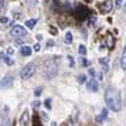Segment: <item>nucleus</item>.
I'll return each mask as SVG.
<instances>
[{
  "mask_svg": "<svg viewBox=\"0 0 126 126\" xmlns=\"http://www.w3.org/2000/svg\"><path fill=\"white\" fill-rule=\"evenodd\" d=\"M105 102L108 105L109 109H112L113 112H119L122 109V99H120V94L118 89L115 88H108L105 92Z\"/></svg>",
  "mask_w": 126,
  "mask_h": 126,
  "instance_id": "f257e3e1",
  "label": "nucleus"
},
{
  "mask_svg": "<svg viewBox=\"0 0 126 126\" xmlns=\"http://www.w3.org/2000/svg\"><path fill=\"white\" fill-rule=\"evenodd\" d=\"M58 72V65H57V60H48L44 63V77L46 78H52L55 77Z\"/></svg>",
  "mask_w": 126,
  "mask_h": 126,
  "instance_id": "f03ea898",
  "label": "nucleus"
},
{
  "mask_svg": "<svg viewBox=\"0 0 126 126\" xmlns=\"http://www.w3.org/2000/svg\"><path fill=\"white\" fill-rule=\"evenodd\" d=\"M35 72V64L30 63L27 65H24V68L20 71V77H21V79H29L31 78Z\"/></svg>",
  "mask_w": 126,
  "mask_h": 126,
  "instance_id": "7ed1b4c3",
  "label": "nucleus"
},
{
  "mask_svg": "<svg viewBox=\"0 0 126 126\" xmlns=\"http://www.w3.org/2000/svg\"><path fill=\"white\" fill-rule=\"evenodd\" d=\"M12 35L16 40H20V38H24V37L27 35V31H26V29L21 27V26H14L12 29Z\"/></svg>",
  "mask_w": 126,
  "mask_h": 126,
  "instance_id": "20e7f679",
  "label": "nucleus"
},
{
  "mask_svg": "<svg viewBox=\"0 0 126 126\" xmlns=\"http://www.w3.org/2000/svg\"><path fill=\"white\" fill-rule=\"evenodd\" d=\"M13 85V75H6L3 79H1V86L3 88H10Z\"/></svg>",
  "mask_w": 126,
  "mask_h": 126,
  "instance_id": "39448f33",
  "label": "nucleus"
},
{
  "mask_svg": "<svg viewBox=\"0 0 126 126\" xmlns=\"http://www.w3.org/2000/svg\"><path fill=\"white\" fill-rule=\"evenodd\" d=\"M86 88H88V91H91V92H96L98 91V82L92 78V79H89L86 82Z\"/></svg>",
  "mask_w": 126,
  "mask_h": 126,
  "instance_id": "423d86ee",
  "label": "nucleus"
},
{
  "mask_svg": "<svg viewBox=\"0 0 126 126\" xmlns=\"http://www.w3.org/2000/svg\"><path fill=\"white\" fill-rule=\"evenodd\" d=\"M110 9H112V1H105L103 4H101V10L103 13H109Z\"/></svg>",
  "mask_w": 126,
  "mask_h": 126,
  "instance_id": "0eeeda50",
  "label": "nucleus"
},
{
  "mask_svg": "<svg viewBox=\"0 0 126 126\" xmlns=\"http://www.w3.org/2000/svg\"><path fill=\"white\" fill-rule=\"evenodd\" d=\"M0 60H3V61L7 64V65H13V64H14V61H13L10 57H7L4 52H0Z\"/></svg>",
  "mask_w": 126,
  "mask_h": 126,
  "instance_id": "6e6552de",
  "label": "nucleus"
},
{
  "mask_svg": "<svg viewBox=\"0 0 126 126\" xmlns=\"http://www.w3.org/2000/svg\"><path fill=\"white\" fill-rule=\"evenodd\" d=\"M120 67L122 69H126V47L122 51V58H120Z\"/></svg>",
  "mask_w": 126,
  "mask_h": 126,
  "instance_id": "1a4fd4ad",
  "label": "nucleus"
},
{
  "mask_svg": "<svg viewBox=\"0 0 126 126\" xmlns=\"http://www.w3.org/2000/svg\"><path fill=\"white\" fill-rule=\"evenodd\" d=\"M106 118H108V109L103 108V109H102V112H101V116H98L96 120H98V122H102V120H105Z\"/></svg>",
  "mask_w": 126,
  "mask_h": 126,
  "instance_id": "9d476101",
  "label": "nucleus"
},
{
  "mask_svg": "<svg viewBox=\"0 0 126 126\" xmlns=\"http://www.w3.org/2000/svg\"><path fill=\"white\" fill-rule=\"evenodd\" d=\"M0 126H10V120L7 115H3V118L0 119Z\"/></svg>",
  "mask_w": 126,
  "mask_h": 126,
  "instance_id": "9b49d317",
  "label": "nucleus"
},
{
  "mask_svg": "<svg viewBox=\"0 0 126 126\" xmlns=\"http://www.w3.org/2000/svg\"><path fill=\"white\" fill-rule=\"evenodd\" d=\"M7 10V1L6 0H0V14H4Z\"/></svg>",
  "mask_w": 126,
  "mask_h": 126,
  "instance_id": "f8f14e48",
  "label": "nucleus"
},
{
  "mask_svg": "<svg viewBox=\"0 0 126 126\" xmlns=\"http://www.w3.org/2000/svg\"><path fill=\"white\" fill-rule=\"evenodd\" d=\"M30 54H31V48L27 46H23L21 47V55H24V57H29Z\"/></svg>",
  "mask_w": 126,
  "mask_h": 126,
  "instance_id": "ddd939ff",
  "label": "nucleus"
},
{
  "mask_svg": "<svg viewBox=\"0 0 126 126\" xmlns=\"http://www.w3.org/2000/svg\"><path fill=\"white\" fill-rule=\"evenodd\" d=\"M20 122H21V125H23V126H29V113H27V112H24V113H23Z\"/></svg>",
  "mask_w": 126,
  "mask_h": 126,
  "instance_id": "4468645a",
  "label": "nucleus"
},
{
  "mask_svg": "<svg viewBox=\"0 0 126 126\" xmlns=\"http://www.w3.org/2000/svg\"><path fill=\"white\" fill-rule=\"evenodd\" d=\"M106 43H108V48H113L115 41H113V37H112L110 34L106 35Z\"/></svg>",
  "mask_w": 126,
  "mask_h": 126,
  "instance_id": "2eb2a0df",
  "label": "nucleus"
},
{
  "mask_svg": "<svg viewBox=\"0 0 126 126\" xmlns=\"http://www.w3.org/2000/svg\"><path fill=\"white\" fill-rule=\"evenodd\" d=\"M35 23H37V20H35V18H30V20L26 21V27H27V29H34Z\"/></svg>",
  "mask_w": 126,
  "mask_h": 126,
  "instance_id": "dca6fc26",
  "label": "nucleus"
},
{
  "mask_svg": "<svg viewBox=\"0 0 126 126\" xmlns=\"http://www.w3.org/2000/svg\"><path fill=\"white\" fill-rule=\"evenodd\" d=\"M78 52H79V55H85V54H86L85 46H79V47H78Z\"/></svg>",
  "mask_w": 126,
  "mask_h": 126,
  "instance_id": "f3484780",
  "label": "nucleus"
},
{
  "mask_svg": "<svg viewBox=\"0 0 126 126\" xmlns=\"http://www.w3.org/2000/svg\"><path fill=\"white\" fill-rule=\"evenodd\" d=\"M65 41H67V43H72V34H71L69 31L65 34Z\"/></svg>",
  "mask_w": 126,
  "mask_h": 126,
  "instance_id": "a211bd4d",
  "label": "nucleus"
},
{
  "mask_svg": "<svg viewBox=\"0 0 126 126\" xmlns=\"http://www.w3.org/2000/svg\"><path fill=\"white\" fill-rule=\"evenodd\" d=\"M79 64L81 65H84V67H86V65H89V61L85 60V58H79Z\"/></svg>",
  "mask_w": 126,
  "mask_h": 126,
  "instance_id": "6ab92c4d",
  "label": "nucleus"
},
{
  "mask_svg": "<svg viewBox=\"0 0 126 126\" xmlns=\"http://www.w3.org/2000/svg\"><path fill=\"white\" fill-rule=\"evenodd\" d=\"M0 23H3V24H9V23H10V18H7V17H4V16H3V17L0 18Z\"/></svg>",
  "mask_w": 126,
  "mask_h": 126,
  "instance_id": "aec40b11",
  "label": "nucleus"
},
{
  "mask_svg": "<svg viewBox=\"0 0 126 126\" xmlns=\"http://www.w3.org/2000/svg\"><path fill=\"white\" fill-rule=\"evenodd\" d=\"M27 3H29V6H31V7H34L37 3H38V0H27Z\"/></svg>",
  "mask_w": 126,
  "mask_h": 126,
  "instance_id": "412c9836",
  "label": "nucleus"
},
{
  "mask_svg": "<svg viewBox=\"0 0 126 126\" xmlns=\"http://www.w3.org/2000/svg\"><path fill=\"white\" fill-rule=\"evenodd\" d=\"M78 81H79L81 84H84V82H86V77L85 75H79V77H78Z\"/></svg>",
  "mask_w": 126,
  "mask_h": 126,
  "instance_id": "4be33fe9",
  "label": "nucleus"
},
{
  "mask_svg": "<svg viewBox=\"0 0 126 126\" xmlns=\"http://www.w3.org/2000/svg\"><path fill=\"white\" fill-rule=\"evenodd\" d=\"M34 126H41L40 118H38V116H34Z\"/></svg>",
  "mask_w": 126,
  "mask_h": 126,
  "instance_id": "5701e85b",
  "label": "nucleus"
},
{
  "mask_svg": "<svg viewBox=\"0 0 126 126\" xmlns=\"http://www.w3.org/2000/svg\"><path fill=\"white\" fill-rule=\"evenodd\" d=\"M41 91H43V88H37V89H35V92H34V95H35V96H40Z\"/></svg>",
  "mask_w": 126,
  "mask_h": 126,
  "instance_id": "b1692460",
  "label": "nucleus"
},
{
  "mask_svg": "<svg viewBox=\"0 0 126 126\" xmlns=\"http://www.w3.org/2000/svg\"><path fill=\"white\" fill-rule=\"evenodd\" d=\"M99 63L102 64V65H103V64L106 65V64H108V58H99Z\"/></svg>",
  "mask_w": 126,
  "mask_h": 126,
  "instance_id": "393cba45",
  "label": "nucleus"
},
{
  "mask_svg": "<svg viewBox=\"0 0 126 126\" xmlns=\"http://www.w3.org/2000/svg\"><path fill=\"white\" fill-rule=\"evenodd\" d=\"M46 106H47V109H51V99H47L46 101Z\"/></svg>",
  "mask_w": 126,
  "mask_h": 126,
  "instance_id": "a878e982",
  "label": "nucleus"
},
{
  "mask_svg": "<svg viewBox=\"0 0 126 126\" xmlns=\"http://www.w3.org/2000/svg\"><path fill=\"white\" fill-rule=\"evenodd\" d=\"M68 63H69V65H71V67H72V65H74V57H71V55H69L68 57Z\"/></svg>",
  "mask_w": 126,
  "mask_h": 126,
  "instance_id": "bb28decb",
  "label": "nucleus"
},
{
  "mask_svg": "<svg viewBox=\"0 0 126 126\" xmlns=\"http://www.w3.org/2000/svg\"><path fill=\"white\" fill-rule=\"evenodd\" d=\"M122 6V0H115V7H120Z\"/></svg>",
  "mask_w": 126,
  "mask_h": 126,
  "instance_id": "cd10ccee",
  "label": "nucleus"
},
{
  "mask_svg": "<svg viewBox=\"0 0 126 126\" xmlns=\"http://www.w3.org/2000/svg\"><path fill=\"white\" fill-rule=\"evenodd\" d=\"M50 33H51V34H57V29H54V27H50Z\"/></svg>",
  "mask_w": 126,
  "mask_h": 126,
  "instance_id": "c85d7f7f",
  "label": "nucleus"
},
{
  "mask_svg": "<svg viewBox=\"0 0 126 126\" xmlns=\"http://www.w3.org/2000/svg\"><path fill=\"white\" fill-rule=\"evenodd\" d=\"M47 46H48V47H52V46H54V41H52V40H48V41H47Z\"/></svg>",
  "mask_w": 126,
  "mask_h": 126,
  "instance_id": "c756f323",
  "label": "nucleus"
},
{
  "mask_svg": "<svg viewBox=\"0 0 126 126\" xmlns=\"http://www.w3.org/2000/svg\"><path fill=\"white\" fill-rule=\"evenodd\" d=\"M40 48H41L40 44H35V46H34V51H40Z\"/></svg>",
  "mask_w": 126,
  "mask_h": 126,
  "instance_id": "7c9ffc66",
  "label": "nucleus"
},
{
  "mask_svg": "<svg viewBox=\"0 0 126 126\" xmlns=\"http://www.w3.org/2000/svg\"><path fill=\"white\" fill-rule=\"evenodd\" d=\"M33 106H34V108H38V106H40V102H38V101L33 102Z\"/></svg>",
  "mask_w": 126,
  "mask_h": 126,
  "instance_id": "2f4dec72",
  "label": "nucleus"
},
{
  "mask_svg": "<svg viewBox=\"0 0 126 126\" xmlns=\"http://www.w3.org/2000/svg\"><path fill=\"white\" fill-rule=\"evenodd\" d=\"M88 72H89V75H91V77H94V75H95V71H94V69H89V71H88Z\"/></svg>",
  "mask_w": 126,
  "mask_h": 126,
  "instance_id": "473e14b6",
  "label": "nucleus"
},
{
  "mask_svg": "<svg viewBox=\"0 0 126 126\" xmlns=\"http://www.w3.org/2000/svg\"><path fill=\"white\" fill-rule=\"evenodd\" d=\"M13 52H14V50H13V48H9V50H7V54H13Z\"/></svg>",
  "mask_w": 126,
  "mask_h": 126,
  "instance_id": "72a5a7b5",
  "label": "nucleus"
},
{
  "mask_svg": "<svg viewBox=\"0 0 126 126\" xmlns=\"http://www.w3.org/2000/svg\"><path fill=\"white\" fill-rule=\"evenodd\" d=\"M125 10H126V4H125Z\"/></svg>",
  "mask_w": 126,
  "mask_h": 126,
  "instance_id": "f704fd0d",
  "label": "nucleus"
}]
</instances>
